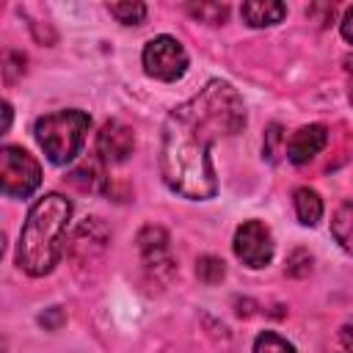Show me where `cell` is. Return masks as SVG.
<instances>
[{"label": "cell", "mask_w": 353, "mask_h": 353, "mask_svg": "<svg viewBox=\"0 0 353 353\" xmlns=\"http://www.w3.org/2000/svg\"><path fill=\"white\" fill-rule=\"evenodd\" d=\"M350 102H353V88H350Z\"/></svg>", "instance_id": "cell-21"}, {"label": "cell", "mask_w": 353, "mask_h": 353, "mask_svg": "<svg viewBox=\"0 0 353 353\" xmlns=\"http://www.w3.org/2000/svg\"><path fill=\"white\" fill-rule=\"evenodd\" d=\"M143 69L154 80L174 83L188 72V52L174 36H154L143 47Z\"/></svg>", "instance_id": "cell-5"}, {"label": "cell", "mask_w": 353, "mask_h": 353, "mask_svg": "<svg viewBox=\"0 0 353 353\" xmlns=\"http://www.w3.org/2000/svg\"><path fill=\"white\" fill-rule=\"evenodd\" d=\"M88 127H91L88 113L69 108V110H55V113L41 116L36 121L33 132H36V141L44 149L47 160L55 165H66L80 154Z\"/></svg>", "instance_id": "cell-3"}, {"label": "cell", "mask_w": 353, "mask_h": 353, "mask_svg": "<svg viewBox=\"0 0 353 353\" xmlns=\"http://www.w3.org/2000/svg\"><path fill=\"white\" fill-rule=\"evenodd\" d=\"M240 14L251 28H270L287 17V6L279 0H251V3H243Z\"/></svg>", "instance_id": "cell-10"}, {"label": "cell", "mask_w": 353, "mask_h": 353, "mask_svg": "<svg viewBox=\"0 0 353 353\" xmlns=\"http://www.w3.org/2000/svg\"><path fill=\"white\" fill-rule=\"evenodd\" d=\"M339 30H342V36L353 44V6L345 11V17H342V25H339Z\"/></svg>", "instance_id": "cell-20"}, {"label": "cell", "mask_w": 353, "mask_h": 353, "mask_svg": "<svg viewBox=\"0 0 353 353\" xmlns=\"http://www.w3.org/2000/svg\"><path fill=\"white\" fill-rule=\"evenodd\" d=\"M188 11H190L196 19H201V22H212V25H218V22L226 19L229 6H223V3H199V6H188Z\"/></svg>", "instance_id": "cell-17"}, {"label": "cell", "mask_w": 353, "mask_h": 353, "mask_svg": "<svg viewBox=\"0 0 353 353\" xmlns=\"http://www.w3.org/2000/svg\"><path fill=\"white\" fill-rule=\"evenodd\" d=\"M234 254L248 268H265L273 259V234L262 221H243L234 232Z\"/></svg>", "instance_id": "cell-6"}, {"label": "cell", "mask_w": 353, "mask_h": 353, "mask_svg": "<svg viewBox=\"0 0 353 353\" xmlns=\"http://www.w3.org/2000/svg\"><path fill=\"white\" fill-rule=\"evenodd\" d=\"M132 149H135V135L124 121L110 119L102 124V130L97 135V152L105 163L119 165L132 154Z\"/></svg>", "instance_id": "cell-8"}, {"label": "cell", "mask_w": 353, "mask_h": 353, "mask_svg": "<svg viewBox=\"0 0 353 353\" xmlns=\"http://www.w3.org/2000/svg\"><path fill=\"white\" fill-rule=\"evenodd\" d=\"M108 11L121 22V25H141L146 19V6L143 3H110Z\"/></svg>", "instance_id": "cell-14"}, {"label": "cell", "mask_w": 353, "mask_h": 353, "mask_svg": "<svg viewBox=\"0 0 353 353\" xmlns=\"http://www.w3.org/2000/svg\"><path fill=\"white\" fill-rule=\"evenodd\" d=\"M254 353H295V347H292V342H287L276 331H262L254 339Z\"/></svg>", "instance_id": "cell-15"}, {"label": "cell", "mask_w": 353, "mask_h": 353, "mask_svg": "<svg viewBox=\"0 0 353 353\" xmlns=\"http://www.w3.org/2000/svg\"><path fill=\"white\" fill-rule=\"evenodd\" d=\"M328 143V130L323 124H306L301 130H295L287 141V160L295 165L309 163L314 154L323 152V146Z\"/></svg>", "instance_id": "cell-9"}, {"label": "cell", "mask_w": 353, "mask_h": 353, "mask_svg": "<svg viewBox=\"0 0 353 353\" xmlns=\"http://www.w3.org/2000/svg\"><path fill=\"white\" fill-rule=\"evenodd\" d=\"M0 176H3V193L11 199L30 196L41 182L39 163L22 149V146H3L0 149Z\"/></svg>", "instance_id": "cell-4"}, {"label": "cell", "mask_w": 353, "mask_h": 353, "mask_svg": "<svg viewBox=\"0 0 353 353\" xmlns=\"http://www.w3.org/2000/svg\"><path fill=\"white\" fill-rule=\"evenodd\" d=\"M138 251L143 259V268L154 276V279H171L176 265L171 256V245H168V234L160 226H143L138 234Z\"/></svg>", "instance_id": "cell-7"}, {"label": "cell", "mask_w": 353, "mask_h": 353, "mask_svg": "<svg viewBox=\"0 0 353 353\" xmlns=\"http://www.w3.org/2000/svg\"><path fill=\"white\" fill-rule=\"evenodd\" d=\"M69 221L72 201L61 193H47L30 207L17 243V265L28 276H44L58 265Z\"/></svg>", "instance_id": "cell-2"}, {"label": "cell", "mask_w": 353, "mask_h": 353, "mask_svg": "<svg viewBox=\"0 0 353 353\" xmlns=\"http://www.w3.org/2000/svg\"><path fill=\"white\" fill-rule=\"evenodd\" d=\"M66 179H69L74 188H80V190H99V188L105 185V171H102V165H99L97 160H85V163H80Z\"/></svg>", "instance_id": "cell-13"}, {"label": "cell", "mask_w": 353, "mask_h": 353, "mask_svg": "<svg viewBox=\"0 0 353 353\" xmlns=\"http://www.w3.org/2000/svg\"><path fill=\"white\" fill-rule=\"evenodd\" d=\"M292 201H295V212H298V221L303 226H314L320 218H323V199L317 196V190L312 188H298L292 193Z\"/></svg>", "instance_id": "cell-11"}, {"label": "cell", "mask_w": 353, "mask_h": 353, "mask_svg": "<svg viewBox=\"0 0 353 353\" xmlns=\"http://www.w3.org/2000/svg\"><path fill=\"white\" fill-rule=\"evenodd\" d=\"M245 127V105L237 88L226 80H210L188 102L176 105L160 135V174L163 182L185 199H212L218 179L210 149L215 141Z\"/></svg>", "instance_id": "cell-1"}, {"label": "cell", "mask_w": 353, "mask_h": 353, "mask_svg": "<svg viewBox=\"0 0 353 353\" xmlns=\"http://www.w3.org/2000/svg\"><path fill=\"white\" fill-rule=\"evenodd\" d=\"M279 141H281V127L273 124V127L268 130V141H265V154H268V157H276V146H279Z\"/></svg>", "instance_id": "cell-19"}, {"label": "cell", "mask_w": 353, "mask_h": 353, "mask_svg": "<svg viewBox=\"0 0 353 353\" xmlns=\"http://www.w3.org/2000/svg\"><path fill=\"white\" fill-rule=\"evenodd\" d=\"M334 353H353V320L339 328V347Z\"/></svg>", "instance_id": "cell-18"}, {"label": "cell", "mask_w": 353, "mask_h": 353, "mask_svg": "<svg viewBox=\"0 0 353 353\" xmlns=\"http://www.w3.org/2000/svg\"><path fill=\"white\" fill-rule=\"evenodd\" d=\"M196 276L204 281V284H218L223 276H226V268H223V259L218 256H199L196 262Z\"/></svg>", "instance_id": "cell-16"}, {"label": "cell", "mask_w": 353, "mask_h": 353, "mask_svg": "<svg viewBox=\"0 0 353 353\" xmlns=\"http://www.w3.org/2000/svg\"><path fill=\"white\" fill-rule=\"evenodd\" d=\"M331 234L347 254H353V199H347L336 207V212L331 218Z\"/></svg>", "instance_id": "cell-12"}]
</instances>
